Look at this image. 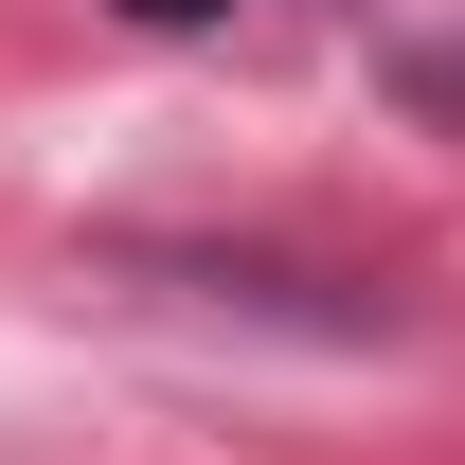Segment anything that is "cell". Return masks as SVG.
<instances>
[{"label": "cell", "instance_id": "1", "mask_svg": "<svg viewBox=\"0 0 465 465\" xmlns=\"http://www.w3.org/2000/svg\"><path fill=\"white\" fill-rule=\"evenodd\" d=\"M125 18H143V36H197V18H232V0H125Z\"/></svg>", "mask_w": 465, "mask_h": 465}]
</instances>
